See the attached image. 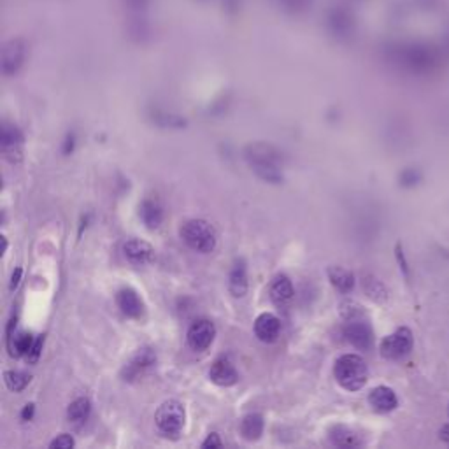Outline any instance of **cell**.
I'll list each match as a JSON object with an SVG mask.
<instances>
[{
    "instance_id": "cell-20",
    "label": "cell",
    "mask_w": 449,
    "mask_h": 449,
    "mask_svg": "<svg viewBox=\"0 0 449 449\" xmlns=\"http://www.w3.org/2000/svg\"><path fill=\"white\" fill-rule=\"evenodd\" d=\"M92 414V402L86 397H80L74 402H71V406L67 409V420L71 425L83 426L88 422V417Z\"/></svg>"
},
{
    "instance_id": "cell-23",
    "label": "cell",
    "mask_w": 449,
    "mask_h": 449,
    "mask_svg": "<svg viewBox=\"0 0 449 449\" xmlns=\"http://www.w3.org/2000/svg\"><path fill=\"white\" fill-rule=\"evenodd\" d=\"M362 284H363V290H365L367 297L372 298L374 302L383 304L388 300V290H386V287L383 284L381 279H378L376 276L365 274L362 278Z\"/></svg>"
},
{
    "instance_id": "cell-12",
    "label": "cell",
    "mask_w": 449,
    "mask_h": 449,
    "mask_svg": "<svg viewBox=\"0 0 449 449\" xmlns=\"http://www.w3.org/2000/svg\"><path fill=\"white\" fill-rule=\"evenodd\" d=\"M123 253L127 260L134 265H147L155 260V250L149 243L141 239H130L123 246Z\"/></svg>"
},
{
    "instance_id": "cell-26",
    "label": "cell",
    "mask_w": 449,
    "mask_h": 449,
    "mask_svg": "<svg viewBox=\"0 0 449 449\" xmlns=\"http://www.w3.org/2000/svg\"><path fill=\"white\" fill-rule=\"evenodd\" d=\"M74 439L69 435V433H62V435H58L56 439H53L51 444H49V448L51 449H71L74 448Z\"/></svg>"
},
{
    "instance_id": "cell-29",
    "label": "cell",
    "mask_w": 449,
    "mask_h": 449,
    "mask_svg": "<svg viewBox=\"0 0 449 449\" xmlns=\"http://www.w3.org/2000/svg\"><path fill=\"white\" fill-rule=\"evenodd\" d=\"M223 446V441L221 439H219V435L218 433H209V435H207V439L206 441L202 442V448L204 449H209V448H221Z\"/></svg>"
},
{
    "instance_id": "cell-31",
    "label": "cell",
    "mask_w": 449,
    "mask_h": 449,
    "mask_svg": "<svg viewBox=\"0 0 449 449\" xmlns=\"http://www.w3.org/2000/svg\"><path fill=\"white\" fill-rule=\"evenodd\" d=\"M34 411H36V406H34V404H27V406L23 407V411H21V420H23V422H30L34 417Z\"/></svg>"
},
{
    "instance_id": "cell-24",
    "label": "cell",
    "mask_w": 449,
    "mask_h": 449,
    "mask_svg": "<svg viewBox=\"0 0 449 449\" xmlns=\"http://www.w3.org/2000/svg\"><path fill=\"white\" fill-rule=\"evenodd\" d=\"M30 376L20 370H8L4 374V381L11 391H23L28 385H30Z\"/></svg>"
},
{
    "instance_id": "cell-8",
    "label": "cell",
    "mask_w": 449,
    "mask_h": 449,
    "mask_svg": "<svg viewBox=\"0 0 449 449\" xmlns=\"http://www.w3.org/2000/svg\"><path fill=\"white\" fill-rule=\"evenodd\" d=\"M216 337V326L215 323L209 319H197L190 325L186 334L188 346L193 351H206L207 348H211Z\"/></svg>"
},
{
    "instance_id": "cell-22",
    "label": "cell",
    "mask_w": 449,
    "mask_h": 449,
    "mask_svg": "<svg viewBox=\"0 0 449 449\" xmlns=\"http://www.w3.org/2000/svg\"><path fill=\"white\" fill-rule=\"evenodd\" d=\"M263 426H265V422H263L262 414L251 413L244 416L241 422V435L246 441H258L262 437Z\"/></svg>"
},
{
    "instance_id": "cell-10",
    "label": "cell",
    "mask_w": 449,
    "mask_h": 449,
    "mask_svg": "<svg viewBox=\"0 0 449 449\" xmlns=\"http://www.w3.org/2000/svg\"><path fill=\"white\" fill-rule=\"evenodd\" d=\"M116 304H118L121 314L130 319H141L144 316V311H146L143 298L130 287L121 288V290L116 293Z\"/></svg>"
},
{
    "instance_id": "cell-19",
    "label": "cell",
    "mask_w": 449,
    "mask_h": 449,
    "mask_svg": "<svg viewBox=\"0 0 449 449\" xmlns=\"http://www.w3.org/2000/svg\"><path fill=\"white\" fill-rule=\"evenodd\" d=\"M328 279H330L332 287L342 295H348L354 290V274L344 267H328Z\"/></svg>"
},
{
    "instance_id": "cell-30",
    "label": "cell",
    "mask_w": 449,
    "mask_h": 449,
    "mask_svg": "<svg viewBox=\"0 0 449 449\" xmlns=\"http://www.w3.org/2000/svg\"><path fill=\"white\" fill-rule=\"evenodd\" d=\"M74 146H76V136L74 134H67V137H65L64 141V153L65 155H71L72 151H74Z\"/></svg>"
},
{
    "instance_id": "cell-14",
    "label": "cell",
    "mask_w": 449,
    "mask_h": 449,
    "mask_svg": "<svg viewBox=\"0 0 449 449\" xmlns=\"http://www.w3.org/2000/svg\"><path fill=\"white\" fill-rule=\"evenodd\" d=\"M209 379L215 385L228 388V386H234L239 381V374L228 358H218L209 369Z\"/></svg>"
},
{
    "instance_id": "cell-11",
    "label": "cell",
    "mask_w": 449,
    "mask_h": 449,
    "mask_svg": "<svg viewBox=\"0 0 449 449\" xmlns=\"http://www.w3.org/2000/svg\"><path fill=\"white\" fill-rule=\"evenodd\" d=\"M279 334H281V321L276 314L262 313L254 319V335L258 337V341L271 344L278 341Z\"/></svg>"
},
{
    "instance_id": "cell-13",
    "label": "cell",
    "mask_w": 449,
    "mask_h": 449,
    "mask_svg": "<svg viewBox=\"0 0 449 449\" xmlns=\"http://www.w3.org/2000/svg\"><path fill=\"white\" fill-rule=\"evenodd\" d=\"M369 404L376 413L386 414L398 407V397L390 386H376L369 393Z\"/></svg>"
},
{
    "instance_id": "cell-9",
    "label": "cell",
    "mask_w": 449,
    "mask_h": 449,
    "mask_svg": "<svg viewBox=\"0 0 449 449\" xmlns=\"http://www.w3.org/2000/svg\"><path fill=\"white\" fill-rule=\"evenodd\" d=\"M156 363V354L151 348H143L130 358V362L123 367L125 381H136L146 370Z\"/></svg>"
},
{
    "instance_id": "cell-7",
    "label": "cell",
    "mask_w": 449,
    "mask_h": 449,
    "mask_svg": "<svg viewBox=\"0 0 449 449\" xmlns=\"http://www.w3.org/2000/svg\"><path fill=\"white\" fill-rule=\"evenodd\" d=\"M23 134L20 128L12 123L2 125V132H0V146H2V153L4 158L11 163H18L23 156Z\"/></svg>"
},
{
    "instance_id": "cell-27",
    "label": "cell",
    "mask_w": 449,
    "mask_h": 449,
    "mask_svg": "<svg viewBox=\"0 0 449 449\" xmlns=\"http://www.w3.org/2000/svg\"><path fill=\"white\" fill-rule=\"evenodd\" d=\"M43 346H44V335H39V337L36 339V342H34V346H32V350H30V353L27 354V362L28 363H37V362H39L40 353H43Z\"/></svg>"
},
{
    "instance_id": "cell-6",
    "label": "cell",
    "mask_w": 449,
    "mask_h": 449,
    "mask_svg": "<svg viewBox=\"0 0 449 449\" xmlns=\"http://www.w3.org/2000/svg\"><path fill=\"white\" fill-rule=\"evenodd\" d=\"M342 335L350 342L351 346L360 351H369L374 346V330L372 326L363 318L346 319V325L342 328Z\"/></svg>"
},
{
    "instance_id": "cell-32",
    "label": "cell",
    "mask_w": 449,
    "mask_h": 449,
    "mask_svg": "<svg viewBox=\"0 0 449 449\" xmlns=\"http://www.w3.org/2000/svg\"><path fill=\"white\" fill-rule=\"evenodd\" d=\"M21 274H23V271H21V269H16V271L12 272V276H11V291H14L18 288V284H20V281H21Z\"/></svg>"
},
{
    "instance_id": "cell-15",
    "label": "cell",
    "mask_w": 449,
    "mask_h": 449,
    "mask_svg": "<svg viewBox=\"0 0 449 449\" xmlns=\"http://www.w3.org/2000/svg\"><path fill=\"white\" fill-rule=\"evenodd\" d=\"M269 293H271V300L278 307H288L293 300V282L288 278L287 274H278L271 282V288H269Z\"/></svg>"
},
{
    "instance_id": "cell-17",
    "label": "cell",
    "mask_w": 449,
    "mask_h": 449,
    "mask_svg": "<svg viewBox=\"0 0 449 449\" xmlns=\"http://www.w3.org/2000/svg\"><path fill=\"white\" fill-rule=\"evenodd\" d=\"M228 290L235 298H241L247 291V269L246 262L243 258L235 260L232 267L230 276H228Z\"/></svg>"
},
{
    "instance_id": "cell-1",
    "label": "cell",
    "mask_w": 449,
    "mask_h": 449,
    "mask_svg": "<svg viewBox=\"0 0 449 449\" xmlns=\"http://www.w3.org/2000/svg\"><path fill=\"white\" fill-rule=\"evenodd\" d=\"M244 158L251 171L267 183H281L282 181V155L279 149L265 143H253L244 147Z\"/></svg>"
},
{
    "instance_id": "cell-18",
    "label": "cell",
    "mask_w": 449,
    "mask_h": 449,
    "mask_svg": "<svg viewBox=\"0 0 449 449\" xmlns=\"http://www.w3.org/2000/svg\"><path fill=\"white\" fill-rule=\"evenodd\" d=\"M328 437H330L332 444L339 446V448H356V446H362V439H360L356 430H353L348 425H334L328 430Z\"/></svg>"
},
{
    "instance_id": "cell-25",
    "label": "cell",
    "mask_w": 449,
    "mask_h": 449,
    "mask_svg": "<svg viewBox=\"0 0 449 449\" xmlns=\"http://www.w3.org/2000/svg\"><path fill=\"white\" fill-rule=\"evenodd\" d=\"M423 181V172L416 167H406L398 174V184L402 188H416Z\"/></svg>"
},
{
    "instance_id": "cell-5",
    "label": "cell",
    "mask_w": 449,
    "mask_h": 449,
    "mask_svg": "<svg viewBox=\"0 0 449 449\" xmlns=\"http://www.w3.org/2000/svg\"><path fill=\"white\" fill-rule=\"evenodd\" d=\"M413 332H411L407 326H400L393 334L386 335V337L383 339L379 351H381L383 358H386V360L398 362V360H404V358L413 351Z\"/></svg>"
},
{
    "instance_id": "cell-21",
    "label": "cell",
    "mask_w": 449,
    "mask_h": 449,
    "mask_svg": "<svg viewBox=\"0 0 449 449\" xmlns=\"http://www.w3.org/2000/svg\"><path fill=\"white\" fill-rule=\"evenodd\" d=\"M5 342H8L9 354H11L12 358H27V354L32 350L36 339L32 337V334H28V332H18V334H12L11 337L5 339Z\"/></svg>"
},
{
    "instance_id": "cell-2",
    "label": "cell",
    "mask_w": 449,
    "mask_h": 449,
    "mask_svg": "<svg viewBox=\"0 0 449 449\" xmlns=\"http://www.w3.org/2000/svg\"><path fill=\"white\" fill-rule=\"evenodd\" d=\"M334 378L346 391L362 390L369 379L365 360L354 353L342 354L335 360Z\"/></svg>"
},
{
    "instance_id": "cell-4",
    "label": "cell",
    "mask_w": 449,
    "mask_h": 449,
    "mask_svg": "<svg viewBox=\"0 0 449 449\" xmlns=\"http://www.w3.org/2000/svg\"><path fill=\"white\" fill-rule=\"evenodd\" d=\"M155 423L158 432L163 437L175 439L181 435L186 423V411L184 406L178 400L163 402L155 414Z\"/></svg>"
},
{
    "instance_id": "cell-3",
    "label": "cell",
    "mask_w": 449,
    "mask_h": 449,
    "mask_svg": "<svg viewBox=\"0 0 449 449\" xmlns=\"http://www.w3.org/2000/svg\"><path fill=\"white\" fill-rule=\"evenodd\" d=\"M179 235L183 243L197 253H211L218 244L215 227L206 219H188L181 225Z\"/></svg>"
},
{
    "instance_id": "cell-34",
    "label": "cell",
    "mask_w": 449,
    "mask_h": 449,
    "mask_svg": "<svg viewBox=\"0 0 449 449\" xmlns=\"http://www.w3.org/2000/svg\"><path fill=\"white\" fill-rule=\"evenodd\" d=\"M448 414H449V407H448Z\"/></svg>"
},
{
    "instance_id": "cell-28",
    "label": "cell",
    "mask_w": 449,
    "mask_h": 449,
    "mask_svg": "<svg viewBox=\"0 0 449 449\" xmlns=\"http://www.w3.org/2000/svg\"><path fill=\"white\" fill-rule=\"evenodd\" d=\"M395 256H397V262L398 265H400V271L402 274H404V278L409 279V263H407L406 260V254H404V250H402V244L398 243L397 246H395Z\"/></svg>"
},
{
    "instance_id": "cell-16",
    "label": "cell",
    "mask_w": 449,
    "mask_h": 449,
    "mask_svg": "<svg viewBox=\"0 0 449 449\" xmlns=\"http://www.w3.org/2000/svg\"><path fill=\"white\" fill-rule=\"evenodd\" d=\"M139 218L146 228L155 230L163 221V207L156 199H144L139 206Z\"/></svg>"
},
{
    "instance_id": "cell-33",
    "label": "cell",
    "mask_w": 449,
    "mask_h": 449,
    "mask_svg": "<svg viewBox=\"0 0 449 449\" xmlns=\"http://www.w3.org/2000/svg\"><path fill=\"white\" fill-rule=\"evenodd\" d=\"M439 437H441V441L444 442V444L449 446V423L442 426L441 432H439Z\"/></svg>"
}]
</instances>
